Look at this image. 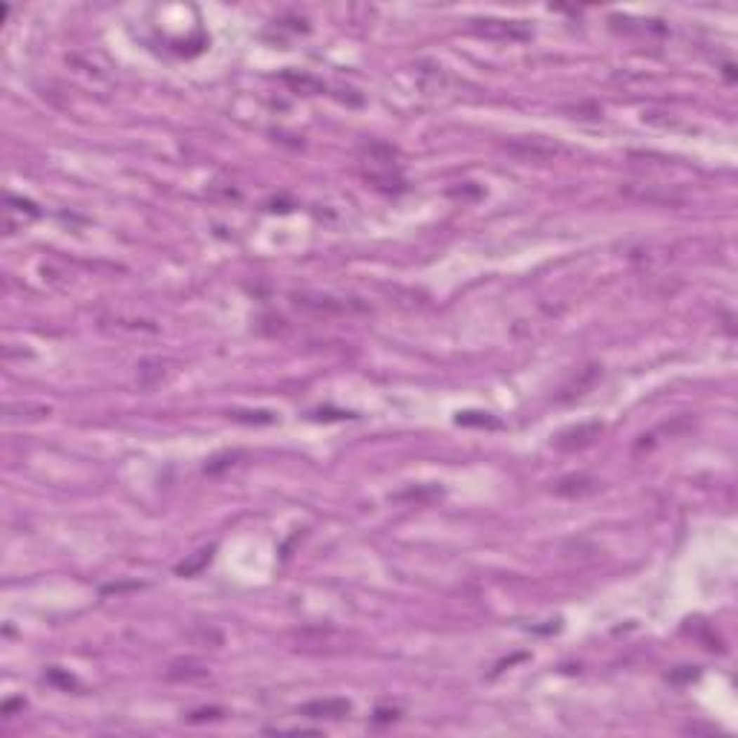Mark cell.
<instances>
[{
    "label": "cell",
    "instance_id": "obj_1",
    "mask_svg": "<svg viewBox=\"0 0 738 738\" xmlns=\"http://www.w3.org/2000/svg\"><path fill=\"white\" fill-rule=\"evenodd\" d=\"M473 29L485 38H502V41H528L531 38V29H525L522 23L516 20H473Z\"/></svg>",
    "mask_w": 738,
    "mask_h": 738
},
{
    "label": "cell",
    "instance_id": "obj_2",
    "mask_svg": "<svg viewBox=\"0 0 738 738\" xmlns=\"http://www.w3.org/2000/svg\"><path fill=\"white\" fill-rule=\"evenodd\" d=\"M603 433V424H583V427H574V430H565L554 439V447L557 450H577V447H586L591 444L597 435Z\"/></svg>",
    "mask_w": 738,
    "mask_h": 738
},
{
    "label": "cell",
    "instance_id": "obj_3",
    "mask_svg": "<svg viewBox=\"0 0 738 738\" xmlns=\"http://www.w3.org/2000/svg\"><path fill=\"white\" fill-rule=\"evenodd\" d=\"M349 709H352V704L343 698H326V701L303 704L300 706V716H306V718H343Z\"/></svg>",
    "mask_w": 738,
    "mask_h": 738
},
{
    "label": "cell",
    "instance_id": "obj_4",
    "mask_svg": "<svg viewBox=\"0 0 738 738\" xmlns=\"http://www.w3.org/2000/svg\"><path fill=\"white\" fill-rule=\"evenodd\" d=\"M38 216V208L26 199H18V197H9L6 199V208H4V220H6V234H15L18 228H23L26 220H35Z\"/></svg>",
    "mask_w": 738,
    "mask_h": 738
},
{
    "label": "cell",
    "instance_id": "obj_5",
    "mask_svg": "<svg viewBox=\"0 0 738 738\" xmlns=\"http://www.w3.org/2000/svg\"><path fill=\"white\" fill-rule=\"evenodd\" d=\"M508 150L519 159H525V162H545V159H551L560 153V147L554 145H542L539 139H519V142H510Z\"/></svg>",
    "mask_w": 738,
    "mask_h": 738
},
{
    "label": "cell",
    "instance_id": "obj_6",
    "mask_svg": "<svg viewBox=\"0 0 738 738\" xmlns=\"http://www.w3.org/2000/svg\"><path fill=\"white\" fill-rule=\"evenodd\" d=\"M211 557H213V548H202V551H197L190 560L179 562V565H176V574H179V577H194L197 571H202V568L211 562Z\"/></svg>",
    "mask_w": 738,
    "mask_h": 738
},
{
    "label": "cell",
    "instance_id": "obj_7",
    "mask_svg": "<svg viewBox=\"0 0 738 738\" xmlns=\"http://www.w3.org/2000/svg\"><path fill=\"white\" fill-rule=\"evenodd\" d=\"M205 675H208V669L199 666V664H194V661H182V664H173V666L168 669V678H171V680H197V678H205Z\"/></svg>",
    "mask_w": 738,
    "mask_h": 738
},
{
    "label": "cell",
    "instance_id": "obj_8",
    "mask_svg": "<svg viewBox=\"0 0 738 738\" xmlns=\"http://www.w3.org/2000/svg\"><path fill=\"white\" fill-rule=\"evenodd\" d=\"M597 375H600V369H597V367H588V369L583 372V378H580V381L574 378V384L562 390V393H565L562 398H574V395H583V393H586V390H588V387L594 384V381H597Z\"/></svg>",
    "mask_w": 738,
    "mask_h": 738
},
{
    "label": "cell",
    "instance_id": "obj_9",
    "mask_svg": "<svg viewBox=\"0 0 738 738\" xmlns=\"http://www.w3.org/2000/svg\"><path fill=\"white\" fill-rule=\"evenodd\" d=\"M283 81H286V84H291L294 90H300V93H323V84H320V81H315V78H309V75L286 72Z\"/></svg>",
    "mask_w": 738,
    "mask_h": 738
},
{
    "label": "cell",
    "instance_id": "obj_10",
    "mask_svg": "<svg viewBox=\"0 0 738 738\" xmlns=\"http://www.w3.org/2000/svg\"><path fill=\"white\" fill-rule=\"evenodd\" d=\"M237 459H242V453H223V456H213L208 464H205V473H223V470H228L231 464H237Z\"/></svg>",
    "mask_w": 738,
    "mask_h": 738
},
{
    "label": "cell",
    "instance_id": "obj_11",
    "mask_svg": "<svg viewBox=\"0 0 738 738\" xmlns=\"http://www.w3.org/2000/svg\"><path fill=\"white\" fill-rule=\"evenodd\" d=\"M456 421L464 427H499V421H494L487 413H459Z\"/></svg>",
    "mask_w": 738,
    "mask_h": 738
},
{
    "label": "cell",
    "instance_id": "obj_12",
    "mask_svg": "<svg viewBox=\"0 0 738 738\" xmlns=\"http://www.w3.org/2000/svg\"><path fill=\"white\" fill-rule=\"evenodd\" d=\"M202 718H220V709H199V713L190 716V721H202Z\"/></svg>",
    "mask_w": 738,
    "mask_h": 738
}]
</instances>
